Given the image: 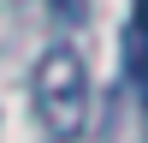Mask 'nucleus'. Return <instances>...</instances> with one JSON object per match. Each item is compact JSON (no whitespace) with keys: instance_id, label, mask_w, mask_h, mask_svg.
<instances>
[{"instance_id":"nucleus-1","label":"nucleus","mask_w":148,"mask_h":143,"mask_svg":"<svg viewBox=\"0 0 148 143\" xmlns=\"http://www.w3.org/2000/svg\"><path fill=\"white\" fill-rule=\"evenodd\" d=\"M89 66H83V54L71 42H53L42 48V60H36L30 72V107L36 119H42L47 143H77L83 125H89Z\"/></svg>"},{"instance_id":"nucleus-2","label":"nucleus","mask_w":148,"mask_h":143,"mask_svg":"<svg viewBox=\"0 0 148 143\" xmlns=\"http://www.w3.org/2000/svg\"><path fill=\"white\" fill-rule=\"evenodd\" d=\"M125 78L136 90V101L148 107V0H136L130 30H125Z\"/></svg>"}]
</instances>
